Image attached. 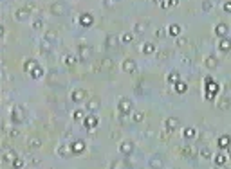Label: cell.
Wrapping results in <instances>:
<instances>
[{
  "instance_id": "1",
  "label": "cell",
  "mask_w": 231,
  "mask_h": 169,
  "mask_svg": "<svg viewBox=\"0 0 231 169\" xmlns=\"http://www.w3.org/2000/svg\"><path fill=\"white\" fill-rule=\"evenodd\" d=\"M132 108H134V105H132V101H130L128 97H121V99H119V103H117V112H119L121 115H130Z\"/></svg>"
},
{
  "instance_id": "2",
  "label": "cell",
  "mask_w": 231,
  "mask_h": 169,
  "mask_svg": "<svg viewBox=\"0 0 231 169\" xmlns=\"http://www.w3.org/2000/svg\"><path fill=\"white\" fill-rule=\"evenodd\" d=\"M206 83H208V86H206V99L208 101H213V97H215V94L219 92V83H215L211 77H206Z\"/></svg>"
},
{
  "instance_id": "3",
  "label": "cell",
  "mask_w": 231,
  "mask_h": 169,
  "mask_svg": "<svg viewBox=\"0 0 231 169\" xmlns=\"http://www.w3.org/2000/svg\"><path fill=\"white\" fill-rule=\"evenodd\" d=\"M87 97H89V92H87L85 88H74L72 92H71V99H72L74 103L87 101Z\"/></svg>"
},
{
  "instance_id": "4",
  "label": "cell",
  "mask_w": 231,
  "mask_h": 169,
  "mask_svg": "<svg viewBox=\"0 0 231 169\" xmlns=\"http://www.w3.org/2000/svg\"><path fill=\"white\" fill-rule=\"evenodd\" d=\"M179 124H181V121H179L177 117H168V119L164 121V128H166L168 133H173V131L179 128Z\"/></svg>"
},
{
  "instance_id": "5",
  "label": "cell",
  "mask_w": 231,
  "mask_h": 169,
  "mask_svg": "<svg viewBox=\"0 0 231 169\" xmlns=\"http://www.w3.org/2000/svg\"><path fill=\"white\" fill-rule=\"evenodd\" d=\"M99 99L98 97H92V99H87V105H85V110L89 112V113H94V112H98V108H99Z\"/></svg>"
},
{
  "instance_id": "6",
  "label": "cell",
  "mask_w": 231,
  "mask_h": 169,
  "mask_svg": "<svg viewBox=\"0 0 231 169\" xmlns=\"http://www.w3.org/2000/svg\"><path fill=\"white\" fill-rule=\"evenodd\" d=\"M121 68H123L125 72H136V70H137V63L134 61V60L126 58V60H123V63H121Z\"/></svg>"
},
{
  "instance_id": "7",
  "label": "cell",
  "mask_w": 231,
  "mask_h": 169,
  "mask_svg": "<svg viewBox=\"0 0 231 169\" xmlns=\"http://www.w3.org/2000/svg\"><path fill=\"white\" fill-rule=\"evenodd\" d=\"M119 151H121L123 155H130V153L134 151V142H132V140H123V142L119 144Z\"/></svg>"
},
{
  "instance_id": "8",
  "label": "cell",
  "mask_w": 231,
  "mask_h": 169,
  "mask_svg": "<svg viewBox=\"0 0 231 169\" xmlns=\"http://www.w3.org/2000/svg\"><path fill=\"white\" fill-rule=\"evenodd\" d=\"M83 124L92 130V128H96V124H98V117H96L94 113H87V117L83 119Z\"/></svg>"
},
{
  "instance_id": "9",
  "label": "cell",
  "mask_w": 231,
  "mask_h": 169,
  "mask_svg": "<svg viewBox=\"0 0 231 169\" xmlns=\"http://www.w3.org/2000/svg\"><path fill=\"white\" fill-rule=\"evenodd\" d=\"M11 119L15 121V122H22L25 117H24V113H22V108L20 106H15L13 108V112H11Z\"/></svg>"
},
{
  "instance_id": "10",
  "label": "cell",
  "mask_w": 231,
  "mask_h": 169,
  "mask_svg": "<svg viewBox=\"0 0 231 169\" xmlns=\"http://www.w3.org/2000/svg\"><path fill=\"white\" fill-rule=\"evenodd\" d=\"M80 23H81L83 27H90V25L94 23V18H92V14H89V13H83V14L80 16Z\"/></svg>"
},
{
  "instance_id": "11",
  "label": "cell",
  "mask_w": 231,
  "mask_h": 169,
  "mask_svg": "<svg viewBox=\"0 0 231 169\" xmlns=\"http://www.w3.org/2000/svg\"><path fill=\"white\" fill-rule=\"evenodd\" d=\"M219 51H220V52H228V51H231V40L222 38L220 42H219Z\"/></svg>"
},
{
  "instance_id": "12",
  "label": "cell",
  "mask_w": 231,
  "mask_h": 169,
  "mask_svg": "<svg viewBox=\"0 0 231 169\" xmlns=\"http://www.w3.org/2000/svg\"><path fill=\"white\" fill-rule=\"evenodd\" d=\"M71 153H72V149H71V146H69V144H62V146L58 148V155H60V157H63V159H67Z\"/></svg>"
},
{
  "instance_id": "13",
  "label": "cell",
  "mask_w": 231,
  "mask_h": 169,
  "mask_svg": "<svg viewBox=\"0 0 231 169\" xmlns=\"http://www.w3.org/2000/svg\"><path fill=\"white\" fill-rule=\"evenodd\" d=\"M229 31V27H228V23H219L217 27H215V34L217 36H226Z\"/></svg>"
},
{
  "instance_id": "14",
  "label": "cell",
  "mask_w": 231,
  "mask_h": 169,
  "mask_svg": "<svg viewBox=\"0 0 231 169\" xmlns=\"http://www.w3.org/2000/svg\"><path fill=\"white\" fill-rule=\"evenodd\" d=\"M78 52H80L81 58H89V56H90V47L85 45V43H80V45H78Z\"/></svg>"
},
{
  "instance_id": "15",
  "label": "cell",
  "mask_w": 231,
  "mask_h": 169,
  "mask_svg": "<svg viewBox=\"0 0 231 169\" xmlns=\"http://www.w3.org/2000/svg\"><path fill=\"white\" fill-rule=\"evenodd\" d=\"M204 65H206L208 68H215V67L219 65V60H217V56H206V60H204Z\"/></svg>"
},
{
  "instance_id": "16",
  "label": "cell",
  "mask_w": 231,
  "mask_h": 169,
  "mask_svg": "<svg viewBox=\"0 0 231 169\" xmlns=\"http://www.w3.org/2000/svg\"><path fill=\"white\" fill-rule=\"evenodd\" d=\"M51 11H53V14H63L65 6H63L62 2H54L53 6H51Z\"/></svg>"
},
{
  "instance_id": "17",
  "label": "cell",
  "mask_w": 231,
  "mask_h": 169,
  "mask_svg": "<svg viewBox=\"0 0 231 169\" xmlns=\"http://www.w3.org/2000/svg\"><path fill=\"white\" fill-rule=\"evenodd\" d=\"M85 148V144H83V140H76V142H72L71 144V149H72V153H81Z\"/></svg>"
},
{
  "instance_id": "18",
  "label": "cell",
  "mask_w": 231,
  "mask_h": 169,
  "mask_svg": "<svg viewBox=\"0 0 231 169\" xmlns=\"http://www.w3.org/2000/svg\"><path fill=\"white\" fill-rule=\"evenodd\" d=\"M166 81H168L170 84H175L181 81V76H179V72H170L168 76H166Z\"/></svg>"
},
{
  "instance_id": "19",
  "label": "cell",
  "mask_w": 231,
  "mask_h": 169,
  "mask_svg": "<svg viewBox=\"0 0 231 169\" xmlns=\"http://www.w3.org/2000/svg\"><path fill=\"white\" fill-rule=\"evenodd\" d=\"M231 105V99L229 97H222V99H219V103H217V106L220 108V110H228Z\"/></svg>"
},
{
  "instance_id": "20",
  "label": "cell",
  "mask_w": 231,
  "mask_h": 169,
  "mask_svg": "<svg viewBox=\"0 0 231 169\" xmlns=\"http://www.w3.org/2000/svg\"><path fill=\"white\" fill-rule=\"evenodd\" d=\"M229 144H231V137H229V135H222V137L219 138V148L224 149V148H228Z\"/></svg>"
},
{
  "instance_id": "21",
  "label": "cell",
  "mask_w": 231,
  "mask_h": 169,
  "mask_svg": "<svg viewBox=\"0 0 231 169\" xmlns=\"http://www.w3.org/2000/svg\"><path fill=\"white\" fill-rule=\"evenodd\" d=\"M58 38V34L54 31H45V34H43V42H49V43H53L54 40Z\"/></svg>"
},
{
  "instance_id": "22",
  "label": "cell",
  "mask_w": 231,
  "mask_h": 169,
  "mask_svg": "<svg viewBox=\"0 0 231 169\" xmlns=\"http://www.w3.org/2000/svg\"><path fill=\"white\" fill-rule=\"evenodd\" d=\"M150 166H152L154 169L163 167V159H161V157H152V160H150Z\"/></svg>"
},
{
  "instance_id": "23",
  "label": "cell",
  "mask_w": 231,
  "mask_h": 169,
  "mask_svg": "<svg viewBox=\"0 0 231 169\" xmlns=\"http://www.w3.org/2000/svg\"><path fill=\"white\" fill-rule=\"evenodd\" d=\"M168 32L172 34V36L181 34V25H179V23H172V25H168Z\"/></svg>"
},
{
  "instance_id": "24",
  "label": "cell",
  "mask_w": 231,
  "mask_h": 169,
  "mask_svg": "<svg viewBox=\"0 0 231 169\" xmlns=\"http://www.w3.org/2000/svg\"><path fill=\"white\" fill-rule=\"evenodd\" d=\"M117 42H119V40L116 38L114 34H108V36H107V47H108V49L116 47V45H117Z\"/></svg>"
},
{
  "instance_id": "25",
  "label": "cell",
  "mask_w": 231,
  "mask_h": 169,
  "mask_svg": "<svg viewBox=\"0 0 231 169\" xmlns=\"http://www.w3.org/2000/svg\"><path fill=\"white\" fill-rule=\"evenodd\" d=\"M182 135H184V138H188V140H191V138H195V135H197V131H195L193 128H186V130L182 131Z\"/></svg>"
},
{
  "instance_id": "26",
  "label": "cell",
  "mask_w": 231,
  "mask_h": 169,
  "mask_svg": "<svg viewBox=\"0 0 231 169\" xmlns=\"http://www.w3.org/2000/svg\"><path fill=\"white\" fill-rule=\"evenodd\" d=\"M31 76H33V77H34V79H38V77H42V76H43V70H42V67H40V65H36V67H34V68H33V70H31Z\"/></svg>"
},
{
  "instance_id": "27",
  "label": "cell",
  "mask_w": 231,
  "mask_h": 169,
  "mask_svg": "<svg viewBox=\"0 0 231 169\" xmlns=\"http://www.w3.org/2000/svg\"><path fill=\"white\" fill-rule=\"evenodd\" d=\"M175 90H177L179 94H184L188 90V84L184 83V81H179V83H175Z\"/></svg>"
},
{
  "instance_id": "28",
  "label": "cell",
  "mask_w": 231,
  "mask_h": 169,
  "mask_svg": "<svg viewBox=\"0 0 231 169\" xmlns=\"http://www.w3.org/2000/svg\"><path fill=\"white\" fill-rule=\"evenodd\" d=\"M154 52H155V45H154V43L143 45V54H154Z\"/></svg>"
},
{
  "instance_id": "29",
  "label": "cell",
  "mask_w": 231,
  "mask_h": 169,
  "mask_svg": "<svg viewBox=\"0 0 231 169\" xmlns=\"http://www.w3.org/2000/svg\"><path fill=\"white\" fill-rule=\"evenodd\" d=\"M15 159H18V155H16L15 151H7V153L4 155V162H13Z\"/></svg>"
},
{
  "instance_id": "30",
  "label": "cell",
  "mask_w": 231,
  "mask_h": 169,
  "mask_svg": "<svg viewBox=\"0 0 231 169\" xmlns=\"http://www.w3.org/2000/svg\"><path fill=\"white\" fill-rule=\"evenodd\" d=\"M132 40H134L132 32H123V36H121V42L123 43H132Z\"/></svg>"
},
{
  "instance_id": "31",
  "label": "cell",
  "mask_w": 231,
  "mask_h": 169,
  "mask_svg": "<svg viewBox=\"0 0 231 169\" xmlns=\"http://www.w3.org/2000/svg\"><path fill=\"white\" fill-rule=\"evenodd\" d=\"M27 16H29L27 9H18V11H16V18H18V20H25Z\"/></svg>"
},
{
  "instance_id": "32",
  "label": "cell",
  "mask_w": 231,
  "mask_h": 169,
  "mask_svg": "<svg viewBox=\"0 0 231 169\" xmlns=\"http://www.w3.org/2000/svg\"><path fill=\"white\" fill-rule=\"evenodd\" d=\"M177 2L179 0H163V2H161V7L166 9V7H172V6H177Z\"/></svg>"
},
{
  "instance_id": "33",
  "label": "cell",
  "mask_w": 231,
  "mask_h": 169,
  "mask_svg": "<svg viewBox=\"0 0 231 169\" xmlns=\"http://www.w3.org/2000/svg\"><path fill=\"white\" fill-rule=\"evenodd\" d=\"M134 121H136V122H143V121H145V113H143V112H134Z\"/></svg>"
},
{
  "instance_id": "34",
  "label": "cell",
  "mask_w": 231,
  "mask_h": 169,
  "mask_svg": "<svg viewBox=\"0 0 231 169\" xmlns=\"http://www.w3.org/2000/svg\"><path fill=\"white\" fill-rule=\"evenodd\" d=\"M36 61H34V60H31V61H25V70H27V72H31L33 68H34V67H36Z\"/></svg>"
},
{
  "instance_id": "35",
  "label": "cell",
  "mask_w": 231,
  "mask_h": 169,
  "mask_svg": "<svg viewBox=\"0 0 231 169\" xmlns=\"http://www.w3.org/2000/svg\"><path fill=\"white\" fill-rule=\"evenodd\" d=\"M215 162H217L219 166H222V164L226 162V155H224V153H219V155L215 157Z\"/></svg>"
},
{
  "instance_id": "36",
  "label": "cell",
  "mask_w": 231,
  "mask_h": 169,
  "mask_svg": "<svg viewBox=\"0 0 231 169\" xmlns=\"http://www.w3.org/2000/svg\"><path fill=\"white\" fill-rule=\"evenodd\" d=\"M13 167H15V169H22V167H24V160H22V159H15V160H13Z\"/></svg>"
},
{
  "instance_id": "37",
  "label": "cell",
  "mask_w": 231,
  "mask_h": 169,
  "mask_svg": "<svg viewBox=\"0 0 231 169\" xmlns=\"http://www.w3.org/2000/svg\"><path fill=\"white\" fill-rule=\"evenodd\" d=\"M200 157H202V159H211V151L208 148L200 149Z\"/></svg>"
},
{
  "instance_id": "38",
  "label": "cell",
  "mask_w": 231,
  "mask_h": 169,
  "mask_svg": "<svg viewBox=\"0 0 231 169\" xmlns=\"http://www.w3.org/2000/svg\"><path fill=\"white\" fill-rule=\"evenodd\" d=\"M83 115H85V112H83V110H76V112H74V119H76V121L83 119Z\"/></svg>"
},
{
  "instance_id": "39",
  "label": "cell",
  "mask_w": 231,
  "mask_h": 169,
  "mask_svg": "<svg viewBox=\"0 0 231 169\" xmlns=\"http://www.w3.org/2000/svg\"><path fill=\"white\" fill-rule=\"evenodd\" d=\"M29 146H31V148H40V146H42V142H40V138H33Z\"/></svg>"
},
{
  "instance_id": "40",
  "label": "cell",
  "mask_w": 231,
  "mask_h": 169,
  "mask_svg": "<svg viewBox=\"0 0 231 169\" xmlns=\"http://www.w3.org/2000/svg\"><path fill=\"white\" fill-rule=\"evenodd\" d=\"M74 61H76V58H74V56H71V54H69V56L65 58V63H67V65H72Z\"/></svg>"
},
{
  "instance_id": "41",
  "label": "cell",
  "mask_w": 231,
  "mask_h": 169,
  "mask_svg": "<svg viewBox=\"0 0 231 169\" xmlns=\"http://www.w3.org/2000/svg\"><path fill=\"white\" fill-rule=\"evenodd\" d=\"M42 25H43L42 20H34V22H33V27H34V29H40Z\"/></svg>"
},
{
  "instance_id": "42",
  "label": "cell",
  "mask_w": 231,
  "mask_h": 169,
  "mask_svg": "<svg viewBox=\"0 0 231 169\" xmlns=\"http://www.w3.org/2000/svg\"><path fill=\"white\" fill-rule=\"evenodd\" d=\"M224 11H226V13H231V2H229V0L224 2Z\"/></svg>"
},
{
  "instance_id": "43",
  "label": "cell",
  "mask_w": 231,
  "mask_h": 169,
  "mask_svg": "<svg viewBox=\"0 0 231 169\" xmlns=\"http://www.w3.org/2000/svg\"><path fill=\"white\" fill-rule=\"evenodd\" d=\"M145 31V25L143 23H136V32H143Z\"/></svg>"
},
{
  "instance_id": "44",
  "label": "cell",
  "mask_w": 231,
  "mask_h": 169,
  "mask_svg": "<svg viewBox=\"0 0 231 169\" xmlns=\"http://www.w3.org/2000/svg\"><path fill=\"white\" fill-rule=\"evenodd\" d=\"M155 36H157V38H164V31H163V29H157V31H155Z\"/></svg>"
},
{
  "instance_id": "45",
  "label": "cell",
  "mask_w": 231,
  "mask_h": 169,
  "mask_svg": "<svg viewBox=\"0 0 231 169\" xmlns=\"http://www.w3.org/2000/svg\"><path fill=\"white\" fill-rule=\"evenodd\" d=\"M210 9H211V2L206 0V2H204V11H210Z\"/></svg>"
},
{
  "instance_id": "46",
  "label": "cell",
  "mask_w": 231,
  "mask_h": 169,
  "mask_svg": "<svg viewBox=\"0 0 231 169\" xmlns=\"http://www.w3.org/2000/svg\"><path fill=\"white\" fill-rule=\"evenodd\" d=\"M184 43H186V40H184V38H179V40H177V45H179V47H182Z\"/></svg>"
},
{
  "instance_id": "47",
  "label": "cell",
  "mask_w": 231,
  "mask_h": 169,
  "mask_svg": "<svg viewBox=\"0 0 231 169\" xmlns=\"http://www.w3.org/2000/svg\"><path fill=\"white\" fill-rule=\"evenodd\" d=\"M182 153H191V148H190V146H184V148H182Z\"/></svg>"
},
{
  "instance_id": "48",
  "label": "cell",
  "mask_w": 231,
  "mask_h": 169,
  "mask_svg": "<svg viewBox=\"0 0 231 169\" xmlns=\"http://www.w3.org/2000/svg\"><path fill=\"white\" fill-rule=\"evenodd\" d=\"M9 135H11V137H16V135H18V130H11Z\"/></svg>"
},
{
  "instance_id": "49",
  "label": "cell",
  "mask_w": 231,
  "mask_h": 169,
  "mask_svg": "<svg viewBox=\"0 0 231 169\" xmlns=\"http://www.w3.org/2000/svg\"><path fill=\"white\" fill-rule=\"evenodd\" d=\"M229 157H231V155H229Z\"/></svg>"
}]
</instances>
